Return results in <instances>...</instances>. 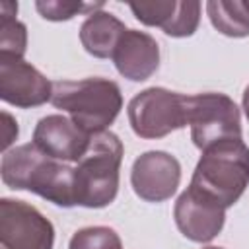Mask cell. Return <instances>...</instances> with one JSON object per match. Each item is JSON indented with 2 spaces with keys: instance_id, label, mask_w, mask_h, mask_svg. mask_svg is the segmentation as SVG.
<instances>
[{
  "instance_id": "1",
  "label": "cell",
  "mask_w": 249,
  "mask_h": 249,
  "mask_svg": "<svg viewBox=\"0 0 249 249\" xmlns=\"http://www.w3.org/2000/svg\"><path fill=\"white\" fill-rule=\"evenodd\" d=\"M0 175L4 185L14 191L35 193L62 208L76 206L74 167L43 154L33 142L4 152Z\"/></svg>"
},
{
  "instance_id": "2",
  "label": "cell",
  "mask_w": 249,
  "mask_h": 249,
  "mask_svg": "<svg viewBox=\"0 0 249 249\" xmlns=\"http://www.w3.org/2000/svg\"><path fill=\"white\" fill-rule=\"evenodd\" d=\"M51 103L64 111L88 134L105 132L123 109V93L109 78L53 82Z\"/></svg>"
},
{
  "instance_id": "3",
  "label": "cell",
  "mask_w": 249,
  "mask_h": 249,
  "mask_svg": "<svg viewBox=\"0 0 249 249\" xmlns=\"http://www.w3.org/2000/svg\"><path fill=\"white\" fill-rule=\"evenodd\" d=\"M191 187L226 210L233 206L249 187V146L241 138H230L202 150Z\"/></svg>"
},
{
  "instance_id": "4",
  "label": "cell",
  "mask_w": 249,
  "mask_h": 249,
  "mask_svg": "<svg viewBox=\"0 0 249 249\" xmlns=\"http://www.w3.org/2000/svg\"><path fill=\"white\" fill-rule=\"evenodd\" d=\"M123 142L111 132L93 134L89 150L74 165V200L84 208H105L119 193Z\"/></svg>"
},
{
  "instance_id": "5",
  "label": "cell",
  "mask_w": 249,
  "mask_h": 249,
  "mask_svg": "<svg viewBox=\"0 0 249 249\" xmlns=\"http://www.w3.org/2000/svg\"><path fill=\"white\" fill-rule=\"evenodd\" d=\"M126 115L136 136L158 140L187 126V95L154 86L130 99Z\"/></svg>"
},
{
  "instance_id": "6",
  "label": "cell",
  "mask_w": 249,
  "mask_h": 249,
  "mask_svg": "<svg viewBox=\"0 0 249 249\" xmlns=\"http://www.w3.org/2000/svg\"><path fill=\"white\" fill-rule=\"evenodd\" d=\"M187 124L191 126V140L200 152L218 142L241 138L239 107L226 93L187 95Z\"/></svg>"
},
{
  "instance_id": "7",
  "label": "cell",
  "mask_w": 249,
  "mask_h": 249,
  "mask_svg": "<svg viewBox=\"0 0 249 249\" xmlns=\"http://www.w3.org/2000/svg\"><path fill=\"white\" fill-rule=\"evenodd\" d=\"M54 226L25 200L0 198V249H53Z\"/></svg>"
},
{
  "instance_id": "8",
  "label": "cell",
  "mask_w": 249,
  "mask_h": 249,
  "mask_svg": "<svg viewBox=\"0 0 249 249\" xmlns=\"http://www.w3.org/2000/svg\"><path fill=\"white\" fill-rule=\"evenodd\" d=\"M181 183V163L163 150L140 154L130 169V185L136 196L146 202H163L171 198Z\"/></svg>"
},
{
  "instance_id": "9",
  "label": "cell",
  "mask_w": 249,
  "mask_h": 249,
  "mask_svg": "<svg viewBox=\"0 0 249 249\" xmlns=\"http://www.w3.org/2000/svg\"><path fill=\"white\" fill-rule=\"evenodd\" d=\"M173 218L179 231L187 239L195 243H208L222 231L226 222V208L189 185L175 200Z\"/></svg>"
},
{
  "instance_id": "10",
  "label": "cell",
  "mask_w": 249,
  "mask_h": 249,
  "mask_svg": "<svg viewBox=\"0 0 249 249\" xmlns=\"http://www.w3.org/2000/svg\"><path fill=\"white\" fill-rule=\"evenodd\" d=\"M0 97L19 109L41 107L53 97V82L23 58L0 56Z\"/></svg>"
},
{
  "instance_id": "11",
  "label": "cell",
  "mask_w": 249,
  "mask_h": 249,
  "mask_svg": "<svg viewBox=\"0 0 249 249\" xmlns=\"http://www.w3.org/2000/svg\"><path fill=\"white\" fill-rule=\"evenodd\" d=\"M93 134H88L66 115H47L39 119L33 128V144L47 156L64 161L78 163L89 150Z\"/></svg>"
},
{
  "instance_id": "12",
  "label": "cell",
  "mask_w": 249,
  "mask_h": 249,
  "mask_svg": "<svg viewBox=\"0 0 249 249\" xmlns=\"http://www.w3.org/2000/svg\"><path fill=\"white\" fill-rule=\"evenodd\" d=\"M111 60L123 78L144 82L156 74L160 66V45L146 31L126 29L119 39Z\"/></svg>"
},
{
  "instance_id": "13",
  "label": "cell",
  "mask_w": 249,
  "mask_h": 249,
  "mask_svg": "<svg viewBox=\"0 0 249 249\" xmlns=\"http://www.w3.org/2000/svg\"><path fill=\"white\" fill-rule=\"evenodd\" d=\"M124 31L126 27L119 18L101 10L88 16L80 25V41L88 54L95 58H111Z\"/></svg>"
},
{
  "instance_id": "14",
  "label": "cell",
  "mask_w": 249,
  "mask_h": 249,
  "mask_svg": "<svg viewBox=\"0 0 249 249\" xmlns=\"http://www.w3.org/2000/svg\"><path fill=\"white\" fill-rule=\"evenodd\" d=\"M206 14L216 31L226 37L249 35V2L243 0H208Z\"/></svg>"
},
{
  "instance_id": "15",
  "label": "cell",
  "mask_w": 249,
  "mask_h": 249,
  "mask_svg": "<svg viewBox=\"0 0 249 249\" xmlns=\"http://www.w3.org/2000/svg\"><path fill=\"white\" fill-rule=\"evenodd\" d=\"M18 4H0V56L23 58L27 49V27L16 18Z\"/></svg>"
},
{
  "instance_id": "16",
  "label": "cell",
  "mask_w": 249,
  "mask_h": 249,
  "mask_svg": "<svg viewBox=\"0 0 249 249\" xmlns=\"http://www.w3.org/2000/svg\"><path fill=\"white\" fill-rule=\"evenodd\" d=\"M41 18L49 21H68L74 16H91L103 10V2H66V0H39L35 2Z\"/></svg>"
},
{
  "instance_id": "17",
  "label": "cell",
  "mask_w": 249,
  "mask_h": 249,
  "mask_svg": "<svg viewBox=\"0 0 249 249\" xmlns=\"http://www.w3.org/2000/svg\"><path fill=\"white\" fill-rule=\"evenodd\" d=\"M200 2L196 0H177V8L169 19V23L161 29L165 35L169 37H191L195 35V31L198 29L200 23Z\"/></svg>"
},
{
  "instance_id": "18",
  "label": "cell",
  "mask_w": 249,
  "mask_h": 249,
  "mask_svg": "<svg viewBox=\"0 0 249 249\" xmlns=\"http://www.w3.org/2000/svg\"><path fill=\"white\" fill-rule=\"evenodd\" d=\"M68 249H123V241L113 228L89 226L72 235Z\"/></svg>"
},
{
  "instance_id": "19",
  "label": "cell",
  "mask_w": 249,
  "mask_h": 249,
  "mask_svg": "<svg viewBox=\"0 0 249 249\" xmlns=\"http://www.w3.org/2000/svg\"><path fill=\"white\" fill-rule=\"evenodd\" d=\"M177 8V0H161V2H140V4H130V12L134 18L148 25V27H160L163 29L173 12Z\"/></svg>"
},
{
  "instance_id": "20",
  "label": "cell",
  "mask_w": 249,
  "mask_h": 249,
  "mask_svg": "<svg viewBox=\"0 0 249 249\" xmlns=\"http://www.w3.org/2000/svg\"><path fill=\"white\" fill-rule=\"evenodd\" d=\"M2 119H4V142H2V150L8 152L10 146L14 144V140L18 138V121L8 113V111H2Z\"/></svg>"
},
{
  "instance_id": "21",
  "label": "cell",
  "mask_w": 249,
  "mask_h": 249,
  "mask_svg": "<svg viewBox=\"0 0 249 249\" xmlns=\"http://www.w3.org/2000/svg\"><path fill=\"white\" fill-rule=\"evenodd\" d=\"M241 105H243L245 117H247V121H249V86L243 89V99H241Z\"/></svg>"
},
{
  "instance_id": "22",
  "label": "cell",
  "mask_w": 249,
  "mask_h": 249,
  "mask_svg": "<svg viewBox=\"0 0 249 249\" xmlns=\"http://www.w3.org/2000/svg\"><path fill=\"white\" fill-rule=\"evenodd\" d=\"M202 249H224V247H214V245H208V247H202Z\"/></svg>"
}]
</instances>
